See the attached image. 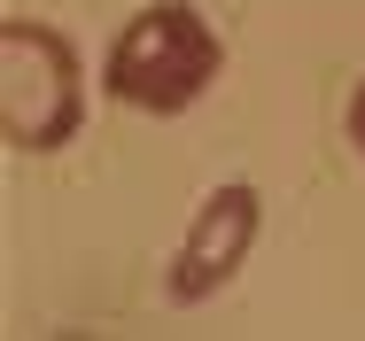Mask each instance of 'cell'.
Instances as JSON below:
<instances>
[{"label":"cell","instance_id":"6da1fadb","mask_svg":"<svg viewBox=\"0 0 365 341\" xmlns=\"http://www.w3.org/2000/svg\"><path fill=\"white\" fill-rule=\"evenodd\" d=\"M218 70H225V47H218V31L202 23V8L155 0L109 47V93L125 109H148V117H179V109H195L210 93Z\"/></svg>","mask_w":365,"mask_h":341},{"label":"cell","instance_id":"7a4b0ae2","mask_svg":"<svg viewBox=\"0 0 365 341\" xmlns=\"http://www.w3.org/2000/svg\"><path fill=\"white\" fill-rule=\"evenodd\" d=\"M86 125V85L63 31L8 16L0 23V132L24 155H55Z\"/></svg>","mask_w":365,"mask_h":341},{"label":"cell","instance_id":"3957f363","mask_svg":"<svg viewBox=\"0 0 365 341\" xmlns=\"http://www.w3.org/2000/svg\"><path fill=\"white\" fill-rule=\"evenodd\" d=\"M257 187H218L210 202L195 209V233H187V248L171 256V272H163V295L171 303H210L225 279L249 264V248H257Z\"/></svg>","mask_w":365,"mask_h":341},{"label":"cell","instance_id":"277c9868","mask_svg":"<svg viewBox=\"0 0 365 341\" xmlns=\"http://www.w3.org/2000/svg\"><path fill=\"white\" fill-rule=\"evenodd\" d=\"M350 140L365 147V85H358V101H350Z\"/></svg>","mask_w":365,"mask_h":341}]
</instances>
